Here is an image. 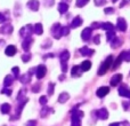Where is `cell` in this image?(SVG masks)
Masks as SVG:
<instances>
[{
    "label": "cell",
    "mask_w": 130,
    "mask_h": 126,
    "mask_svg": "<svg viewBox=\"0 0 130 126\" xmlns=\"http://www.w3.org/2000/svg\"><path fill=\"white\" fill-rule=\"evenodd\" d=\"M83 116L82 111L78 110V108H73L72 110V114H71V118H72V124L71 126H81V117Z\"/></svg>",
    "instance_id": "1"
},
{
    "label": "cell",
    "mask_w": 130,
    "mask_h": 126,
    "mask_svg": "<svg viewBox=\"0 0 130 126\" xmlns=\"http://www.w3.org/2000/svg\"><path fill=\"white\" fill-rule=\"evenodd\" d=\"M112 62H113V56L112 55H110V56L105 60V62L101 65V68L98 69V74L99 76H103V74H105L106 72H107V70L110 69L111 65H112Z\"/></svg>",
    "instance_id": "2"
},
{
    "label": "cell",
    "mask_w": 130,
    "mask_h": 126,
    "mask_svg": "<svg viewBox=\"0 0 130 126\" xmlns=\"http://www.w3.org/2000/svg\"><path fill=\"white\" fill-rule=\"evenodd\" d=\"M33 32H34V28L32 27V25L27 24V25H25V27H23L22 29H21L20 34L23 37V38H27V37H30Z\"/></svg>",
    "instance_id": "3"
},
{
    "label": "cell",
    "mask_w": 130,
    "mask_h": 126,
    "mask_svg": "<svg viewBox=\"0 0 130 126\" xmlns=\"http://www.w3.org/2000/svg\"><path fill=\"white\" fill-rule=\"evenodd\" d=\"M52 34L54 36V38L56 39H59L62 37V25L56 23V24L53 25L52 28Z\"/></svg>",
    "instance_id": "4"
},
{
    "label": "cell",
    "mask_w": 130,
    "mask_h": 126,
    "mask_svg": "<svg viewBox=\"0 0 130 126\" xmlns=\"http://www.w3.org/2000/svg\"><path fill=\"white\" fill-rule=\"evenodd\" d=\"M46 73H47V68H46V65L40 64L38 68H37V70H36V76H37V78H38V79L43 78V77L46 76Z\"/></svg>",
    "instance_id": "5"
},
{
    "label": "cell",
    "mask_w": 130,
    "mask_h": 126,
    "mask_svg": "<svg viewBox=\"0 0 130 126\" xmlns=\"http://www.w3.org/2000/svg\"><path fill=\"white\" fill-rule=\"evenodd\" d=\"M32 43H33V39H32L31 37L24 38V41L22 43V47H23V49H24L25 52H29V49H30V47H31Z\"/></svg>",
    "instance_id": "6"
},
{
    "label": "cell",
    "mask_w": 130,
    "mask_h": 126,
    "mask_svg": "<svg viewBox=\"0 0 130 126\" xmlns=\"http://www.w3.org/2000/svg\"><path fill=\"white\" fill-rule=\"evenodd\" d=\"M119 95L120 96H124V97H129L130 99V90L127 87V85H122L119 88Z\"/></svg>",
    "instance_id": "7"
},
{
    "label": "cell",
    "mask_w": 130,
    "mask_h": 126,
    "mask_svg": "<svg viewBox=\"0 0 130 126\" xmlns=\"http://www.w3.org/2000/svg\"><path fill=\"white\" fill-rule=\"evenodd\" d=\"M91 32H92L91 28H86V29L82 31V33H81V38H82V40H85V41L89 40L90 37H91Z\"/></svg>",
    "instance_id": "8"
},
{
    "label": "cell",
    "mask_w": 130,
    "mask_h": 126,
    "mask_svg": "<svg viewBox=\"0 0 130 126\" xmlns=\"http://www.w3.org/2000/svg\"><path fill=\"white\" fill-rule=\"evenodd\" d=\"M117 28L120 30V31H122V32L126 31V30H127V22H126V20H124V18H122V17L118 18Z\"/></svg>",
    "instance_id": "9"
},
{
    "label": "cell",
    "mask_w": 130,
    "mask_h": 126,
    "mask_svg": "<svg viewBox=\"0 0 130 126\" xmlns=\"http://www.w3.org/2000/svg\"><path fill=\"white\" fill-rule=\"evenodd\" d=\"M97 117H98L99 119H103V120L107 119V118H108V111L106 110L105 108L99 109V110L97 111Z\"/></svg>",
    "instance_id": "10"
},
{
    "label": "cell",
    "mask_w": 130,
    "mask_h": 126,
    "mask_svg": "<svg viewBox=\"0 0 130 126\" xmlns=\"http://www.w3.org/2000/svg\"><path fill=\"white\" fill-rule=\"evenodd\" d=\"M108 92H110V88L106 87V86H103V87H101V88L97 90L96 94H97V96L98 97H104L105 95L108 94Z\"/></svg>",
    "instance_id": "11"
},
{
    "label": "cell",
    "mask_w": 130,
    "mask_h": 126,
    "mask_svg": "<svg viewBox=\"0 0 130 126\" xmlns=\"http://www.w3.org/2000/svg\"><path fill=\"white\" fill-rule=\"evenodd\" d=\"M122 80V74L118 73V74H114L111 79V86H118Z\"/></svg>",
    "instance_id": "12"
},
{
    "label": "cell",
    "mask_w": 130,
    "mask_h": 126,
    "mask_svg": "<svg viewBox=\"0 0 130 126\" xmlns=\"http://www.w3.org/2000/svg\"><path fill=\"white\" fill-rule=\"evenodd\" d=\"M27 7H29L31 10L37 11L39 9V1L38 0H30V1L27 2Z\"/></svg>",
    "instance_id": "13"
},
{
    "label": "cell",
    "mask_w": 130,
    "mask_h": 126,
    "mask_svg": "<svg viewBox=\"0 0 130 126\" xmlns=\"http://www.w3.org/2000/svg\"><path fill=\"white\" fill-rule=\"evenodd\" d=\"M5 53H6V55H8V56H14V55L16 54V47L13 45L7 46V48L5 49Z\"/></svg>",
    "instance_id": "14"
},
{
    "label": "cell",
    "mask_w": 130,
    "mask_h": 126,
    "mask_svg": "<svg viewBox=\"0 0 130 126\" xmlns=\"http://www.w3.org/2000/svg\"><path fill=\"white\" fill-rule=\"evenodd\" d=\"M124 60V52H122L121 54L118 56V59L115 60V62H114V64H113V67H112V69H118V67H119L120 64H121V62Z\"/></svg>",
    "instance_id": "15"
},
{
    "label": "cell",
    "mask_w": 130,
    "mask_h": 126,
    "mask_svg": "<svg viewBox=\"0 0 130 126\" xmlns=\"http://www.w3.org/2000/svg\"><path fill=\"white\" fill-rule=\"evenodd\" d=\"M81 24H82V18H81L80 16H76V17H74L73 21H72L71 28H78V27H80Z\"/></svg>",
    "instance_id": "16"
},
{
    "label": "cell",
    "mask_w": 130,
    "mask_h": 126,
    "mask_svg": "<svg viewBox=\"0 0 130 126\" xmlns=\"http://www.w3.org/2000/svg\"><path fill=\"white\" fill-rule=\"evenodd\" d=\"M20 81L22 84H29L30 81H31V72H29V73L26 74H23V76L20 77Z\"/></svg>",
    "instance_id": "17"
},
{
    "label": "cell",
    "mask_w": 130,
    "mask_h": 126,
    "mask_svg": "<svg viewBox=\"0 0 130 126\" xmlns=\"http://www.w3.org/2000/svg\"><path fill=\"white\" fill-rule=\"evenodd\" d=\"M80 54L82 55V56H89V55H92L94 54V51H91V49H89L88 47H82L80 49Z\"/></svg>",
    "instance_id": "18"
},
{
    "label": "cell",
    "mask_w": 130,
    "mask_h": 126,
    "mask_svg": "<svg viewBox=\"0 0 130 126\" xmlns=\"http://www.w3.org/2000/svg\"><path fill=\"white\" fill-rule=\"evenodd\" d=\"M67 10H69V5L67 4H65V2H61V4L58 5V11L61 14H65Z\"/></svg>",
    "instance_id": "19"
},
{
    "label": "cell",
    "mask_w": 130,
    "mask_h": 126,
    "mask_svg": "<svg viewBox=\"0 0 130 126\" xmlns=\"http://www.w3.org/2000/svg\"><path fill=\"white\" fill-rule=\"evenodd\" d=\"M69 59H70L69 51H63V52H62V54H61V62H62V64H63V63H66Z\"/></svg>",
    "instance_id": "20"
},
{
    "label": "cell",
    "mask_w": 130,
    "mask_h": 126,
    "mask_svg": "<svg viewBox=\"0 0 130 126\" xmlns=\"http://www.w3.org/2000/svg\"><path fill=\"white\" fill-rule=\"evenodd\" d=\"M25 94H26V90H25V88H22V90L18 92L17 101L18 102H22V101H24V100H26V99H25Z\"/></svg>",
    "instance_id": "21"
},
{
    "label": "cell",
    "mask_w": 130,
    "mask_h": 126,
    "mask_svg": "<svg viewBox=\"0 0 130 126\" xmlns=\"http://www.w3.org/2000/svg\"><path fill=\"white\" fill-rule=\"evenodd\" d=\"M81 69H82V71H88V70H90V68H91V62L90 61H83L81 63Z\"/></svg>",
    "instance_id": "22"
},
{
    "label": "cell",
    "mask_w": 130,
    "mask_h": 126,
    "mask_svg": "<svg viewBox=\"0 0 130 126\" xmlns=\"http://www.w3.org/2000/svg\"><path fill=\"white\" fill-rule=\"evenodd\" d=\"M69 99H70V95L67 94L66 92H64V93H62V94L59 95V97H58V102H61V103H65V102H66Z\"/></svg>",
    "instance_id": "23"
},
{
    "label": "cell",
    "mask_w": 130,
    "mask_h": 126,
    "mask_svg": "<svg viewBox=\"0 0 130 126\" xmlns=\"http://www.w3.org/2000/svg\"><path fill=\"white\" fill-rule=\"evenodd\" d=\"M121 44H122V40L119 38H114L112 41H111V46H112L113 48H118L119 46H121Z\"/></svg>",
    "instance_id": "24"
},
{
    "label": "cell",
    "mask_w": 130,
    "mask_h": 126,
    "mask_svg": "<svg viewBox=\"0 0 130 126\" xmlns=\"http://www.w3.org/2000/svg\"><path fill=\"white\" fill-rule=\"evenodd\" d=\"M42 31H43L42 25H41L40 23H37V24L34 25V33L38 34V36H40V34H42Z\"/></svg>",
    "instance_id": "25"
},
{
    "label": "cell",
    "mask_w": 130,
    "mask_h": 126,
    "mask_svg": "<svg viewBox=\"0 0 130 126\" xmlns=\"http://www.w3.org/2000/svg\"><path fill=\"white\" fill-rule=\"evenodd\" d=\"M101 28H102V29H104V30H106V31H110V30H114V25H113L112 23H110V22L103 23V24L101 25Z\"/></svg>",
    "instance_id": "26"
},
{
    "label": "cell",
    "mask_w": 130,
    "mask_h": 126,
    "mask_svg": "<svg viewBox=\"0 0 130 126\" xmlns=\"http://www.w3.org/2000/svg\"><path fill=\"white\" fill-rule=\"evenodd\" d=\"M13 81H14V77L9 74V76H7L6 78H5L4 84H5V86H6V87H8V86H10L11 84H13Z\"/></svg>",
    "instance_id": "27"
},
{
    "label": "cell",
    "mask_w": 130,
    "mask_h": 126,
    "mask_svg": "<svg viewBox=\"0 0 130 126\" xmlns=\"http://www.w3.org/2000/svg\"><path fill=\"white\" fill-rule=\"evenodd\" d=\"M11 31H13V27H11L10 24L4 25V27L1 28V32H2V33H11Z\"/></svg>",
    "instance_id": "28"
},
{
    "label": "cell",
    "mask_w": 130,
    "mask_h": 126,
    "mask_svg": "<svg viewBox=\"0 0 130 126\" xmlns=\"http://www.w3.org/2000/svg\"><path fill=\"white\" fill-rule=\"evenodd\" d=\"M81 67H78V65H74L73 69H72V76H80L81 74Z\"/></svg>",
    "instance_id": "29"
},
{
    "label": "cell",
    "mask_w": 130,
    "mask_h": 126,
    "mask_svg": "<svg viewBox=\"0 0 130 126\" xmlns=\"http://www.w3.org/2000/svg\"><path fill=\"white\" fill-rule=\"evenodd\" d=\"M106 38H107L108 41H112L113 39L115 38V32H114V30H110V31L106 32Z\"/></svg>",
    "instance_id": "30"
},
{
    "label": "cell",
    "mask_w": 130,
    "mask_h": 126,
    "mask_svg": "<svg viewBox=\"0 0 130 126\" xmlns=\"http://www.w3.org/2000/svg\"><path fill=\"white\" fill-rule=\"evenodd\" d=\"M10 111V104L8 103H4L1 106V112L2 114H8Z\"/></svg>",
    "instance_id": "31"
},
{
    "label": "cell",
    "mask_w": 130,
    "mask_h": 126,
    "mask_svg": "<svg viewBox=\"0 0 130 126\" xmlns=\"http://www.w3.org/2000/svg\"><path fill=\"white\" fill-rule=\"evenodd\" d=\"M30 60H31V54H30L29 52H26L24 55L22 56V61L23 62H29Z\"/></svg>",
    "instance_id": "32"
},
{
    "label": "cell",
    "mask_w": 130,
    "mask_h": 126,
    "mask_svg": "<svg viewBox=\"0 0 130 126\" xmlns=\"http://www.w3.org/2000/svg\"><path fill=\"white\" fill-rule=\"evenodd\" d=\"M89 2V0H76V6L78 7H83Z\"/></svg>",
    "instance_id": "33"
},
{
    "label": "cell",
    "mask_w": 130,
    "mask_h": 126,
    "mask_svg": "<svg viewBox=\"0 0 130 126\" xmlns=\"http://www.w3.org/2000/svg\"><path fill=\"white\" fill-rule=\"evenodd\" d=\"M69 31H70L69 27H62V36H67Z\"/></svg>",
    "instance_id": "34"
},
{
    "label": "cell",
    "mask_w": 130,
    "mask_h": 126,
    "mask_svg": "<svg viewBox=\"0 0 130 126\" xmlns=\"http://www.w3.org/2000/svg\"><path fill=\"white\" fill-rule=\"evenodd\" d=\"M54 88H55V84L50 83L49 84V88H48V95H52L54 93Z\"/></svg>",
    "instance_id": "35"
},
{
    "label": "cell",
    "mask_w": 130,
    "mask_h": 126,
    "mask_svg": "<svg viewBox=\"0 0 130 126\" xmlns=\"http://www.w3.org/2000/svg\"><path fill=\"white\" fill-rule=\"evenodd\" d=\"M124 61H126V62H130V51H128V52H124Z\"/></svg>",
    "instance_id": "36"
},
{
    "label": "cell",
    "mask_w": 130,
    "mask_h": 126,
    "mask_svg": "<svg viewBox=\"0 0 130 126\" xmlns=\"http://www.w3.org/2000/svg\"><path fill=\"white\" fill-rule=\"evenodd\" d=\"M1 93H4V94H7L9 96V95H11V90H9V88H4V90L1 91Z\"/></svg>",
    "instance_id": "37"
},
{
    "label": "cell",
    "mask_w": 130,
    "mask_h": 126,
    "mask_svg": "<svg viewBox=\"0 0 130 126\" xmlns=\"http://www.w3.org/2000/svg\"><path fill=\"white\" fill-rule=\"evenodd\" d=\"M48 111H53V110H52V109H48V108H46V107H45V109H42V110H41V116H42V117H43V116H46Z\"/></svg>",
    "instance_id": "38"
},
{
    "label": "cell",
    "mask_w": 130,
    "mask_h": 126,
    "mask_svg": "<svg viewBox=\"0 0 130 126\" xmlns=\"http://www.w3.org/2000/svg\"><path fill=\"white\" fill-rule=\"evenodd\" d=\"M39 102H40L41 104H43V106H45V104L47 103V97H46V96H41L40 99H39Z\"/></svg>",
    "instance_id": "39"
},
{
    "label": "cell",
    "mask_w": 130,
    "mask_h": 126,
    "mask_svg": "<svg viewBox=\"0 0 130 126\" xmlns=\"http://www.w3.org/2000/svg\"><path fill=\"white\" fill-rule=\"evenodd\" d=\"M40 88H41V85H40V84H37V85L34 86L33 88H32V91L37 93V92H39V91H40Z\"/></svg>",
    "instance_id": "40"
},
{
    "label": "cell",
    "mask_w": 130,
    "mask_h": 126,
    "mask_svg": "<svg viewBox=\"0 0 130 126\" xmlns=\"http://www.w3.org/2000/svg\"><path fill=\"white\" fill-rule=\"evenodd\" d=\"M13 73L15 74L16 77H17V76H18V73H20V68H18V67L13 68Z\"/></svg>",
    "instance_id": "41"
},
{
    "label": "cell",
    "mask_w": 130,
    "mask_h": 126,
    "mask_svg": "<svg viewBox=\"0 0 130 126\" xmlns=\"http://www.w3.org/2000/svg\"><path fill=\"white\" fill-rule=\"evenodd\" d=\"M106 2V0H95V4L97 5V6H102V5H104Z\"/></svg>",
    "instance_id": "42"
},
{
    "label": "cell",
    "mask_w": 130,
    "mask_h": 126,
    "mask_svg": "<svg viewBox=\"0 0 130 126\" xmlns=\"http://www.w3.org/2000/svg\"><path fill=\"white\" fill-rule=\"evenodd\" d=\"M104 11H105L106 14H112L113 11H114V9H113L112 7H108V8H105V9H104Z\"/></svg>",
    "instance_id": "43"
},
{
    "label": "cell",
    "mask_w": 130,
    "mask_h": 126,
    "mask_svg": "<svg viewBox=\"0 0 130 126\" xmlns=\"http://www.w3.org/2000/svg\"><path fill=\"white\" fill-rule=\"evenodd\" d=\"M99 39H101V37H99V36H96V37L94 38V43H95V44H99Z\"/></svg>",
    "instance_id": "44"
},
{
    "label": "cell",
    "mask_w": 130,
    "mask_h": 126,
    "mask_svg": "<svg viewBox=\"0 0 130 126\" xmlns=\"http://www.w3.org/2000/svg\"><path fill=\"white\" fill-rule=\"evenodd\" d=\"M5 21H6V17H5V15L0 14V23H4Z\"/></svg>",
    "instance_id": "45"
},
{
    "label": "cell",
    "mask_w": 130,
    "mask_h": 126,
    "mask_svg": "<svg viewBox=\"0 0 130 126\" xmlns=\"http://www.w3.org/2000/svg\"><path fill=\"white\" fill-rule=\"evenodd\" d=\"M102 25V24H101ZM101 25L98 24V23H92V25H91V29H96V28H99Z\"/></svg>",
    "instance_id": "46"
},
{
    "label": "cell",
    "mask_w": 130,
    "mask_h": 126,
    "mask_svg": "<svg viewBox=\"0 0 130 126\" xmlns=\"http://www.w3.org/2000/svg\"><path fill=\"white\" fill-rule=\"evenodd\" d=\"M53 4H54V0H47V1H46V5H47V6H52Z\"/></svg>",
    "instance_id": "47"
},
{
    "label": "cell",
    "mask_w": 130,
    "mask_h": 126,
    "mask_svg": "<svg viewBox=\"0 0 130 126\" xmlns=\"http://www.w3.org/2000/svg\"><path fill=\"white\" fill-rule=\"evenodd\" d=\"M128 107H129V103H127V102H124V103H123V108L127 110V109H128Z\"/></svg>",
    "instance_id": "48"
},
{
    "label": "cell",
    "mask_w": 130,
    "mask_h": 126,
    "mask_svg": "<svg viewBox=\"0 0 130 126\" xmlns=\"http://www.w3.org/2000/svg\"><path fill=\"white\" fill-rule=\"evenodd\" d=\"M126 4H127V1H126V0H123V1H122L121 4H120V7H123V6H124V5H126Z\"/></svg>",
    "instance_id": "49"
},
{
    "label": "cell",
    "mask_w": 130,
    "mask_h": 126,
    "mask_svg": "<svg viewBox=\"0 0 130 126\" xmlns=\"http://www.w3.org/2000/svg\"><path fill=\"white\" fill-rule=\"evenodd\" d=\"M110 126H120L119 123H113V124H111Z\"/></svg>",
    "instance_id": "50"
},
{
    "label": "cell",
    "mask_w": 130,
    "mask_h": 126,
    "mask_svg": "<svg viewBox=\"0 0 130 126\" xmlns=\"http://www.w3.org/2000/svg\"><path fill=\"white\" fill-rule=\"evenodd\" d=\"M112 1H113V2H115V1H117V0H112Z\"/></svg>",
    "instance_id": "51"
}]
</instances>
